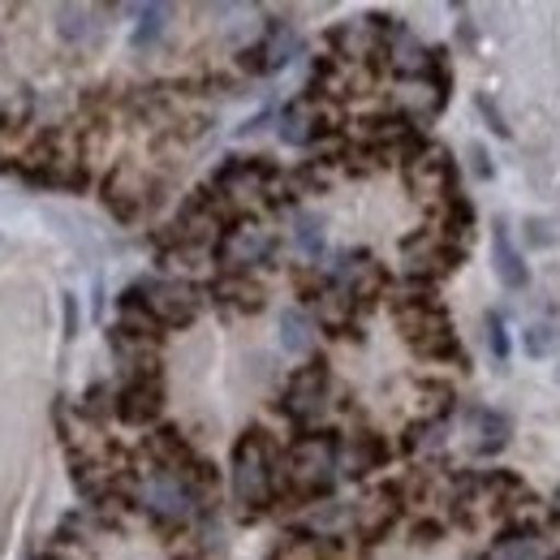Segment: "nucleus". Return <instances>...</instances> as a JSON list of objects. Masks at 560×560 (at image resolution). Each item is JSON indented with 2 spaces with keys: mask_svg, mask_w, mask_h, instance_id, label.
Segmentation results:
<instances>
[{
  "mask_svg": "<svg viewBox=\"0 0 560 560\" xmlns=\"http://www.w3.org/2000/svg\"><path fill=\"white\" fill-rule=\"evenodd\" d=\"M397 315V328L406 337V346L419 353V358H431V362H462L466 366V350L457 346V332L444 315L440 302H431L427 293H410L393 306Z\"/></svg>",
  "mask_w": 560,
  "mask_h": 560,
  "instance_id": "f257e3e1",
  "label": "nucleus"
},
{
  "mask_svg": "<svg viewBox=\"0 0 560 560\" xmlns=\"http://www.w3.org/2000/svg\"><path fill=\"white\" fill-rule=\"evenodd\" d=\"M233 495L246 513L268 509L277 495V444L259 427H250L233 444Z\"/></svg>",
  "mask_w": 560,
  "mask_h": 560,
  "instance_id": "f03ea898",
  "label": "nucleus"
},
{
  "mask_svg": "<svg viewBox=\"0 0 560 560\" xmlns=\"http://www.w3.org/2000/svg\"><path fill=\"white\" fill-rule=\"evenodd\" d=\"M130 289L139 293V302L147 306V315L155 319V328H186L203 311L199 284H190V280L182 277H142Z\"/></svg>",
  "mask_w": 560,
  "mask_h": 560,
  "instance_id": "7ed1b4c3",
  "label": "nucleus"
},
{
  "mask_svg": "<svg viewBox=\"0 0 560 560\" xmlns=\"http://www.w3.org/2000/svg\"><path fill=\"white\" fill-rule=\"evenodd\" d=\"M337 462H341V444L328 431H311L289 448V479L302 495H324L337 483Z\"/></svg>",
  "mask_w": 560,
  "mask_h": 560,
  "instance_id": "20e7f679",
  "label": "nucleus"
},
{
  "mask_svg": "<svg viewBox=\"0 0 560 560\" xmlns=\"http://www.w3.org/2000/svg\"><path fill=\"white\" fill-rule=\"evenodd\" d=\"M272 255H277V233L264 229V224H250V220L224 229L220 242H215V259H220V268L233 272V277H246L250 268L268 264Z\"/></svg>",
  "mask_w": 560,
  "mask_h": 560,
  "instance_id": "39448f33",
  "label": "nucleus"
},
{
  "mask_svg": "<svg viewBox=\"0 0 560 560\" xmlns=\"http://www.w3.org/2000/svg\"><path fill=\"white\" fill-rule=\"evenodd\" d=\"M328 397H332V375H328V362L315 358V362H306V366H298L289 375V388H284V401L280 406H284V415L293 422L311 427V422L324 419Z\"/></svg>",
  "mask_w": 560,
  "mask_h": 560,
  "instance_id": "423d86ee",
  "label": "nucleus"
},
{
  "mask_svg": "<svg viewBox=\"0 0 560 560\" xmlns=\"http://www.w3.org/2000/svg\"><path fill=\"white\" fill-rule=\"evenodd\" d=\"M406 182L419 199H440L448 203L457 195V168H453V155L435 142H419L410 155H406Z\"/></svg>",
  "mask_w": 560,
  "mask_h": 560,
  "instance_id": "0eeeda50",
  "label": "nucleus"
},
{
  "mask_svg": "<svg viewBox=\"0 0 560 560\" xmlns=\"http://www.w3.org/2000/svg\"><path fill=\"white\" fill-rule=\"evenodd\" d=\"M401 255H406V272H410L415 280L448 277V272L466 259V250H462L457 242H448L444 233H431V229L415 233V237L401 246Z\"/></svg>",
  "mask_w": 560,
  "mask_h": 560,
  "instance_id": "6e6552de",
  "label": "nucleus"
},
{
  "mask_svg": "<svg viewBox=\"0 0 560 560\" xmlns=\"http://www.w3.org/2000/svg\"><path fill=\"white\" fill-rule=\"evenodd\" d=\"M195 491L190 483L182 479V475H164V470H155L147 483H142V504H147V513L155 517V522H164V526H173V522H186L190 513H195Z\"/></svg>",
  "mask_w": 560,
  "mask_h": 560,
  "instance_id": "1a4fd4ad",
  "label": "nucleus"
},
{
  "mask_svg": "<svg viewBox=\"0 0 560 560\" xmlns=\"http://www.w3.org/2000/svg\"><path fill=\"white\" fill-rule=\"evenodd\" d=\"M160 410H164V384H160V371H151V375H130L121 388H117V397H113V415L121 422H130V427H147V422L160 419Z\"/></svg>",
  "mask_w": 560,
  "mask_h": 560,
  "instance_id": "9d476101",
  "label": "nucleus"
},
{
  "mask_svg": "<svg viewBox=\"0 0 560 560\" xmlns=\"http://www.w3.org/2000/svg\"><path fill=\"white\" fill-rule=\"evenodd\" d=\"M298 48H302V39H298V31L289 22H268L264 39L250 44V48H242L237 66L246 73H277L298 57Z\"/></svg>",
  "mask_w": 560,
  "mask_h": 560,
  "instance_id": "9b49d317",
  "label": "nucleus"
},
{
  "mask_svg": "<svg viewBox=\"0 0 560 560\" xmlns=\"http://www.w3.org/2000/svg\"><path fill=\"white\" fill-rule=\"evenodd\" d=\"M397 517H401V488H393V483L375 488L358 509H353V526L366 535V544H380V539L393 530Z\"/></svg>",
  "mask_w": 560,
  "mask_h": 560,
  "instance_id": "f8f14e48",
  "label": "nucleus"
},
{
  "mask_svg": "<svg viewBox=\"0 0 560 560\" xmlns=\"http://www.w3.org/2000/svg\"><path fill=\"white\" fill-rule=\"evenodd\" d=\"M104 203H108V211H113L121 224H130V220L142 215V208H147V186H142V177L130 164H121V168L108 173V182H104Z\"/></svg>",
  "mask_w": 560,
  "mask_h": 560,
  "instance_id": "ddd939ff",
  "label": "nucleus"
},
{
  "mask_svg": "<svg viewBox=\"0 0 560 560\" xmlns=\"http://www.w3.org/2000/svg\"><path fill=\"white\" fill-rule=\"evenodd\" d=\"M147 457H151L155 470H164V475H186V470L199 462L195 448H190V440H186L177 427L151 431V435H147Z\"/></svg>",
  "mask_w": 560,
  "mask_h": 560,
  "instance_id": "4468645a",
  "label": "nucleus"
},
{
  "mask_svg": "<svg viewBox=\"0 0 560 560\" xmlns=\"http://www.w3.org/2000/svg\"><path fill=\"white\" fill-rule=\"evenodd\" d=\"M211 298H215V306L224 315H255V311H264V284L255 277L224 272V277L211 284Z\"/></svg>",
  "mask_w": 560,
  "mask_h": 560,
  "instance_id": "2eb2a0df",
  "label": "nucleus"
},
{
  "mask_svg": "<svg viewBox=\"0 0 560 560\" xmlns=\"http://www.w3.org/2000/svg\"><path fill=\"white\" fill-rule=\"evenodd\" d=\"M319 135H328V121L315 108V100H298V104H289L280 113V139L289 142V147H311Z\"/></svg>",
  "mask_w": 560,
  "mask_h": 560,
  "instance_id": "dca6fc26",
  "label": "nucleus"
},
{
  "mask_svg": "<svg viewBox=\"0 0 560 560\" xmlns=\"http://www.w3.org/2000/svg\"><path fill=\"white\" fill-rule=\"evenodd\" d=\"M491 264H495L500 284H509V289H526V284H530V272H526L517 246L509 242V224H504V220L491 224Z\"/></svg>",
  "mask_w": 560,
  "mask_h": 560,
  "instance_id": "f3484780",
  "label": "nucleus"
},
{
  "mask_svg": "<svg viewBox=\"0 0 560 560\" xmlns=\"http://www.w3.org/2000/svg\"><path fill=\"white\" fill-rule=\"evenodd\" d=\"M466 422H470V448L479 453V457H491V453H500L504 444H509V419L500 415V410H488V406H475L470 415H466Z\"/></svg>",
  "mask_w": 560,
  "mask_h": 560,
  "instance_id": "a211bd4d",
  "label": "nucleus"
},
{
  "mask_svg": "<svg viewBox=\"0 0 560 560\" xmlns=\"http://www.w3.org/2000/svg\"><path fill=\"white\" fill-rule=\"evenodd\" d=\"M52 18H57V31H61V39H70V44H100V35H104V26L95 22V9H82V4H57L52 9Z\"/></svg>",
  "mask_w": 560,
  "mask_h": 560,
  "instance_id": "6ab92c4d",
  "label": "nucleus"
},
{
  "mask_svg": "<svg viewBox=\"0 0 560 560\" xmlns=\"http://www.w3.org/2000/svg\"><path fill=\"white\" fill-rule=\"evenodd\" d=\"M384 462H388V444H384V435H375V431L353 435L350 448H346V475H350V479H362V475L380 470Z\"/></svg>",
  "mask_w": 560,
  "mask_h": 560,
  "instance_id": "aec40b11",
  "label": "nucleus"
},
{
  "mask_svg": "<svg viewBox=\"0 0 560 560\" xmlns=\"http://www.w3.org/2000/svg\"><path fill=\"white\" fill-rule=\"evenodd\" d=\"M488 560H544V552L530 526H509L504 539L488 552Z\"/></svg>",
  "mask_w": 560,
  "mask_h": 560,
  "instance_id": "412c9836",
  "label": "nucleus"
},
{
  "mask_svg": "<svg viewBox=\"0 0 560 560\" xmlns=\"http://www.w3.org/2000/svg\"><path fill=\"white\" fill-rule=\"evenodd\" d=\"M280 346H284L289 353H306L311 346H315V324H311L306 311L289 306V311L280 315Z\"/></svg>",
  "mask_w": 560,
  "mask_h": 560,
  "instance_id": "4be33fe9",
  "label": "nucleus"
},
{
  "mask_svg": "<svg viewBox=\"0 0 560 560\" xmlns=\"http://www.w3.org/2000/svg\"><path fill=\"white\" fill-rule=\"evenodd\" d=\"M293 242H298V250L302 255H324V215H315V211H298L293 215Z\"/></svg>",
  "mask_w": 560,
  "mask_h": 560,
  "instance_id": "5701e85b",
  "label": "nucleus"
},
{
  "mask_svg": "<svg viewBox=\"0 0 560 560\" xmlns=\"http://www.w3.org/2000/svg\"><path fill=\"white\" fill-rule=\"evenodd\" d=\"M444 435H448V422L422 419L406 431V440H401V444H406V453H435V448H444Z\"/></svg>",
  "mask_w": 560,
  "mask_h": 560,
  "instance_id": "b1692460",
  "label": "nucleus"
},
{
  "mask_svg": "<svg viewBox=\"0 0 560 560\" xmlns=\"http://www.w3.org/2000/svg\"><path fill=\"white\" fill-rule=\"evenodd\" d=\"M560 350V324L557 319H535L526 328V353L530 358H552Z\"/></svg>",
  "mask_w": 560,
  "mask_h": 560,
  "instance_id": "393cba45",
  "label": "nucleus"
},
{
  "mask_svg": "<svg viewBox=\"0 0 560 560\" xmlns=\"http://www.w3.org/2000/svg\"><path fill=\"white\" fill-rule=\"evenodd\" d=\"M350 522V509L341 504V500H324V504H315L311 513H306V530H315V535H332L337 526H346Z\"/></svg>",
  "mask_w": 560,
  "mask_h": 560,
  "instance_id": "a878e982",
  "label": "nucleus"
},
{
  "mask_svg": "<svg viewBox=\"0 0 560 560\" xmlns=\"http://www.w3.org/2000/svg\"><path fill=\"white\" fill-rule=\"evenodd\" d=\"M142 22H139V31H135V48H147V44H155L160 35H164V18L173 13L168 4H139L135 9Z\"/></svg>",
  "mask_w": 560,
  "mask_h": 560,
  "instance_id": "bb28decb",
  "label": "nucleus"
},
{
  "mask_svg": "<svg viewBox=\"0 0 560 560\" xmlns=\"http://www.w3.org/2000/svg\"><path fill=\"white\" fill-rule=\"evenodd\" d=\"M113 397H117V393H113L108 384H91V388L82 393V401H78V415L95 422L108 419V415H113Z\"/></svg>",
  "mask_w": 560,
  "mask_h": 560,
  "instance_id": "cd10ccee",
  "label": "nucleus"
},
{
  "mask_svg": "<svg viewBox=\"0 0 560 560\" xmlns=\"http://www.w3.org/2000/svg\"><path fill=\"white\" fill-rule=\"evenodd\" d=\"M526 242L530 246H560V215H530L526 220Z\"/></svg>",
  "mask_w": 560,
  "mask_h": 560,
  "instance_id": "c85d7f7f",
  "label": "nucleus"
},
{
  "mask_svg": "<svg viewBox=\"0 0 560 560\" xmlns=\"http://www.w3.org/2000/svg\"><path fill=\"white\" fill-rule=\"evenodd\" d=\"M483 332H488V350L491 358H495V366H504L509 362V332H504V319L491 311V315H483Z\"/></svg>",
  "mask_w": 560,
  "mask_h": 560,
  "instance_id": "c756f323",
  "label": "nucleus"
},
{
  "mask_svg": "<svg viewBox=\"0 0 560 560\" xmlns=\"http://www.w3.org/2000/svg\"><path fill=\"white\" fill-rule=\"evenodd\" d=\"M475 108L483 113V121H488V130H491V135H500V139H509V121L500 117V108H495V100H491L488 91H479V95H475Z\"/></svg>",
  "mask_w": 560,
  "mask_h": 560,
  "instance_id": "7c9ffc66",
  "label": "nucleus"
},
{
  "mask_svg": "<svg viewBox=\"0 0 560 560\" xmlns=\"http://www.w3.org/2000/svg\"><path fill=\"white\" fill-rule=\"evenodd\" d=\"M466 160H470V173H475L479 182H491V177H495V164H491L483 142H470V147H466Z\"/></svg>",
  "mask_w": 560,
  "mask_h": 560,
  "instance_id": "2f4dec72",
  "label": "nucleus"
},
{
  "mask_svg": "<svg viewBox=\"0 0 560 560\" xmlns=\"http://www.w3.org/2000/svg\"><path fill=\"white\" fill-rule=\"evenodd\" d=\"M66 337H78V298L66 293Z\"/></svg>",
  "mask_w": 560,
  "mask_h": 560,
  "instance_id": "473e14b6",
  "label": "nucleus"
},
{
  "mask_svg": "<svg viewBox=\"0 0 560 560\" xmlns=\"http://www.w3.org/2000/svg\"><path fill=\"white\" fill-rule=\"evenodd\" d=\"M415 535H419V544H431V539H435V535H440V526H435V522H427V526H419V530H415Z\"/></svg>",
  "mask_w": 560,
  "mask_h": 560,
  "instance_id": "72a5a7b5",
  "label": "nucleus"
},
{
  "mask_svg": "<svg viewBox=\"0 0 560 560\" xmlns=\"http://www.w3.org/2000/svg\"><path fill=\"white\" fill-rule=\"evenodd\" d=\"M552 504H557V513H560V488H557V495H552Z\"/></svg>",
  "mask_w": 560,
  "mask_h": 560,
  "instance_id": "f704fd0d",
  "label": "nucleus"
},
{
  "mask_svg": "<svg viewBox=\"0 0 560 560\" xmlns=\"http://www.w3.org/2000/svg\"><path fill=\"white\" fill-rule=\"evenodd\" d=\"M557 384H560V366H557Z\"/></svg>",
  "mask_w": 560,
  "mask_h": 560,
  "instance_id": "c9c22d12",
  "label": "nucleus"
},
{
  "mask_svg": "<svg viewBox=\"0 0 560 560\" xmlns=\"http://www.w3.org/2000/svg\"><path fill=\"white\" fill-rule=\"evenodd\" d=\"M552 560H560V552H557V557H552Z\"/></svg>",
  "mask_w": 560,
  "mask_h": 560,
  "instance_id": "e433bc0d",
  "label": "nucleus"
},
{
  "mask_svg": "<svg viewBox=\"0 0 560 560\" xmlns=\"http://www.w3.org/2000/svg\"><path fill=\"white\" fill-rule=\"evenodd\" d=\"M48 560H52V557H48Z\"/></svg>",
  "mask_w": 560,
  "mask_h": 560,
  "instance_id": "4c0bfd02",
  "label": "nucleus"
}]
</instances>
